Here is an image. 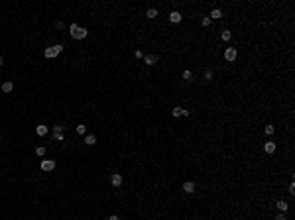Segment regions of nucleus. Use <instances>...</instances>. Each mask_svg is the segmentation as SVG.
I'll return each mask as SVG.
<instances>
[{"mask_svg":"<svg viewBox=\"0 0 295 220\" xmlns=\"http://www.w3.org/2000/svg\"><path fill=\"white\" fill-rule=\"evenodd\" d=\"M144 63H146L148 67L155 65V63H158V55H144Z\"/></svg>","mask_w":295,"mask_h":220,"instance_id":"nucleus-9","label":"nucleus"},{"mask_svg":"<svg viewBox=\"0 0 295 220\" xmlns=\"http://www.w3.org/2000/svg\"><path fill=\"white\" fill-rule=\"evenodd\" d=\"M2 63H4V61H2V57H0V65H2Z\"/></svg>","mask_w":295,"mask_h":220,"instance_id":"nucleus-30","label":"nucleus"},{"mask_svg":"<svg viewBox=\"0 0 295 220\" xmlns=\"http://www.w3.org/2000/svg\"><path fill=\"white\" fill-rule=\"evenodd\" d=\"M236 57H238V49H236V47H226L224 49V59L228 61V63L236 61Z\"/></svg>","mask_w":295,"mask_h":220,"instance_id":"nucleus-3","label":"nucleus"},{"mask_svg":"<svg viewBox=\"0 0 295 220\" xmlns=\"http://www.w3.org/2000/svg\"><path fill=\"white\" fill-rule=\"evenodd\" d=\"M264 151H266L268 155L276 153V141H266V144H264Z\"/></svg>","mask_w":295,"mask_h":220,"instance_id":"nucleus-8","label":"nucleus"},{"mask_svg":"<svg viewBox=\"0 0 295 220\" xmlns=\"http://www.w3.org/2000/svg\"><path fill=\"white\" fill-rule=\"evenodd\" d=\"M287 191H289V193H291V195H293V193H295V183H293V181H291V183H289V187H287Z\"/></svg>","mask_w":295,"mask_h":220,"instance_id":"nucleus-25","label":"nucleus"},{"mask_svg":"<svg viewBox=\"0 0 295 220\" xmlns=\"http://www.w3.org/2000/svg\"><path fill=\"white\" fill-rule=\"evenodd\" d=\"M181 20H183L181 12H177V10H171V12H169V22H171V24H179Z\"/></svg>","mask_w":295,"mask_h":220,"instance_id":"nucleus-4","label":"nucleus"},{"mask_svg":"<svg viewBox=\"0 0 295 220\" xmlns=\"http://www.w3.org/2000/svg\"><path fill=\"white\" fill-rule=\"evenodd\" d=\"M230 38H232L230 30H222V32H220V39H222V41H230Z\"/></svg>","mask_w":295,"mask_h":220,"instance_id":"nucleus-14","label":"nucleus"},{"mask_svg":"<svg viewBox=\"0 0 295 220\" xmlns=\"http://www.w3.org/2000/svg\"><path fill=\"white\" fill-rule=\"evenodd\" d=\"M209 18H211V20H220V18H222V12H220V8H213Z\"/></svg>","mask_w":295,"mask_h":220,"instance_id":"nucleus-13","label":"nucleus"},{"mask_svg":"<svg viewBox=\"0 0 295 220\" xmlns=\"http://www.w3.org/2000/svg\"><path fill=\"white\" fill-rule=\"evenodd\" d=\"M12 90H14V83H12V81H6V83H2V93H12Z\"/></svg>","mask_w":295,"mask_h":220,"instance_id":"nucleus-10","label":"nucleus"},{"mask_svg":"<svg viewBox=\"0 0 295 220\" xmlns=\"http://www.w3.org/2000/svg\"><path fill=\"white\" fill-rule=\"evenodd\" d=\"M42 169L43 171H53V169H55V161L53 159H43L42 161Z\"/></svg>","mask_w":295,"mask_h":220,"instance_id":"nucleus-7","label":"nucleus"},{"mask_svg":"<svg viewBox=\"0 0 295 220\" xmlns=\"http://www.w3.org/2000/svg\"><path fill=\"white\" fill-rule=\"evenodd\" d=\"M75 130H77V134H79V136H85V134H87V126H85V124H79Z\"/></svg>","mask_w":295,"mask_h":220,"instance_id":"nucleus-20","label":"nucleus"},{"mask_svg":"<svg viewBox=\"0 0 295 220\" xmlns=\"http://www.w3.org/2000/svg\"><path fill=\"white\" fill-rule=\"evenodd\" d=\"M181 112H183V108H181V106H173V110H171V114H173V118L181 116Z\"/></svg>","mask_w":295,"mask_h":220,"instance_id":"nucleus-21","label":"nucleus"},{"mask_svg":"<svg viewBox=\"0 0 295 220\" xmlns=\"http://www.w3.org/2000/svg\"><path fill=\"white\" fill-rule=\"evenodd\" d=\"M211 24H213V20L209 18V16H205V18L201 20V26H203V28H211Z\"/></svg>","mask_w":295,"mask_h":220,"instance_id":"nucleus-19","label":"nucleus"},{"mask_svg":"<svg viewBox=\"0 0 295 220\" xmlns=\"http://www.w3.org/2000/svg\"><path fill=\"white\" fill-rule=\"evenodd\" d=\"M122 181H124V179H122L120 173H112L110 175V185H112V187H120Z\"/></svg>","mask_w":295,"mask_h":220,"instance_id":"nucleus-5","label":"nucleus"},{"mask_svg":"<svg viewBox=\"0 0 295 220\" xmlns=\"http://www.w3.org/2000/svg\"><path fill=\"white\" fill-rule=\"evenodd\" d=\"M213 77H215V73H213L211 69H209V71H205V79H207V81H213Z\"/></svg>","mask_w":295,"mask_h":220,"instance_id":"nucleus-24","label":"nucleus"},{"mask_svg":"<svg viewBox=\"0 0 295 220\" xmlns=\"http://www.w3.org/2000/svg\"><path fill=\"white\" fill-rule=\"evenodd\" d=\"M85 144L87 145H94L97 144V138H94L93 134H87V136H85Z\"/></svg>","mask_w":295,"mask_h":220,"instance_id":"nucleus-16","label":"nucleus"},{"mask_svg":"<svg viewBox=\"0 0 295 220\" xmlns=\"http://www.w3.org/2000/svg\"><path fill=\"white\" fill-rule=\"evenodd\" d=\"M183 79L187 81V83H193V73L189 69H185V71H183Z\"/></svg>","mask_w":295,"mask_h":220,"instance_id":"nucleus-17","label":"nucleus"},{"mask_svg":"<svg viewBox=\"0 0 295 220\" xmlns=\"http://www.w3.org/2000/svg\"><path fill=\"white\" fill-rule=\"evenodd\" d=\"M63 130H65V128L61 126V124H55V126H53V134H63Z\"/></svg>","mask_w":295,"mask_h":220,"instance_id":"nucleus-23","label":"nucleus"},{"mask_svg":"<svg viewBox=\"0 0 295 220\" xmlns=\"http://www.w3.org/2000/svg\"><path fill=\"white\" fill-rule=\"evenodd\" d=\"M36 155L43 157V155H45V147H43V145H38V147H36Z\"/></svg>","mask_w":295,"mask_h":220,"instance_id":"nucleus-22","label":"nucleus"},{"mask_svg":"<svg viewBox=\"0 0 295 220\" xmlns=\"http://www.w3.org/2000/svg\"><path fill=\"white\" fill-rule=\"evenodd\" d=\"M69 33H71V38L73 39H83V38H87V28H79L77 24H71L69 26Z\"/></svg>","mask_w":295,"mask_h":220,"instance_id":"nucleus-1","label":"nucleus"},{"mask_svg":"<svg viewBox=\"0 0 295 220\" xmlns=\"http://www.w3.org/2000/svg\"><path fill=\"white\" fill-rule=\"evenodd\" d=\"M146 18H150V20L158 18V8H148V12H146Z\"/></svg>","mask_w":295,"mask_h":220,"instance_id":"nucleus-15","label":"nucleus"},{"mask_svg":"<svg viewBox=\"0 0 295 220\" xmlns=\"http://www.w3.org/2000/svg\"><path fill=\"white\" fill-rule=\"evenodd\" d=\"M134 55H136L138 59H142V57H144V53H142V49H136V51H134Z\"/></svg>","mask_w":295,"mask_h":220,"instance_id":"nucleus-27","label":"nucleus"},{"mask_svg":"<svg viewBox=\"0 0 295 220\" xmlns=\"http://www.w3.org/2000/svg\"><path fill=\"white\" fill-rule=\"evenodd\" d=\"M61 51H63V45H59V43H57V45L45 47V51H43V55H45L47 59H53V57H57V55H59Z\"/></svg>","mask_w":295,"mask_h":220,"instance_id":"nucleus-2","label":"nucleus"},{"mask_svg":"<svg viewBox=\"0 0 295 220\" xmlns=\"http://www.w3.org/2000/svg\"><path fill=\"white\" fill-rule=\"evenodd\" d=\"M195 189H197V185L193 181H185L183 183V191L187 193V195H193V193H195Z\"/></svg>","mask_w":295,"mask_h":220,"instance_id":"nucleus-6","label":"nucleus"},{"mask_svg":"<svg viewBox=\"0 0 295 220\" xmlns=\"http://www.w3.org/2000/svg\"><path fill=\"white\" fill-rule=\"evenodd\" d=\"M276 206H277V210H279V212H283V214H285V212H287V208H289V204H287L285 201H277V202H276Z\"/></svg>","mask_w":295,"mask_h":220,"instance_id":"nucleus-11","label":"nucleus"},{"mask_svg":"<svg viewBox=\"0 0 295 220\" xmlns=\"http://www.w3.org/2000/svg\"><path fill=\"white\" fill-rule=\"evenodd\" d=\"M36 134H38V136H47V126L45 124H38V126H36Z\"/></svg>","mask_w":295,"mask_h":220,"instance_id":"nucleus-12","label":"nucleus"},{"mask_svg":"<svg viewBox=\"0 0 295 220\" xmlns=\"http://www.w3.org/2000/svg\"><path fill=\"white\" fill-rule=\"evenodd\" d=\"M108 220H120V218H118L116 214H112V216H110V218H108Z\"/></svg>","mask_w":295,"mask_h":220,"instance_id":"nucleus-29","label":"nucleus"},{"mask_svg":"<svg viewBox=\"0 0 295 220\" xmlns=\"http://www.w3.org/2000/svg\"><path fill=\"white\" fill-rule=\"evenodd\" d=\"M273 132H276V128H273L272 124H268V126L264 128V134H266V136H273Z\"/></svg>","mask_w":295,"mask_h":220,"instance_id":"nucleus-18","label":"nucleus"},{"mask_svg":"<svg viewBox=\"0 0 295 220\" xmlns=\"http://www.w3.org/2000/svg\"><path fill=\"white\" fill-rule=\"evenodd\" d=\"M276 220H287V218H285V214H283V212H279V214L276 216Z\"/></svg>","mask_w":295,"mask_h":220,"instance_id":"nucleus-28","label":"nucleus"},{"mask_svg":"<svg viewBox=\"0 0 295 220\" xmlns=\"http://www.w3.org/2000/svg\"><path fill=\"white\" fill-rule=\"evenodd\" d=\"M53 140H57V141H63V134H53Z\"/></svg>","mask_w":295,"mask_h":220,"instance_id":"nucleus-26","label":"nucleus"}]
</instances>
